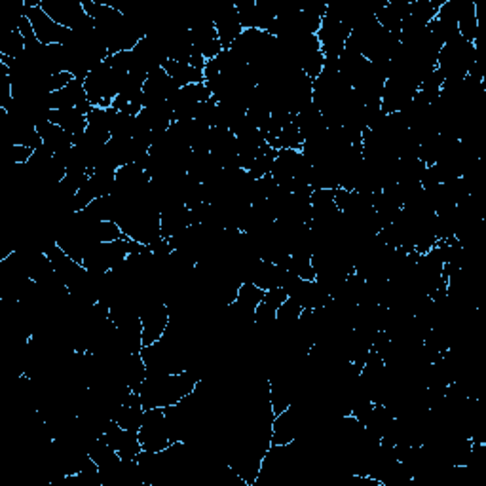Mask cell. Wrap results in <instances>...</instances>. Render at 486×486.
Here are the masks:
<instances>
[{
	"mask_svg": "<svg viewBox=\"0 0 486 486\" xmlns=\"http://www.w3.org/2000/svg\"><path fill=\"white\" fill-rule=\"evenodd\" d=\"M179 88L172 78L167 76L164 67H158L152 73H149L147 81H144L143 86V109L156 107L160 103H167L175 96V91Z\"/></svg>",
	"mask_w": 486,
	"mask_h": 486,
	"instance_id": "30bf717a",
	"label": "cell"
},
{
	"mask_svg": "<svg viewBox=\"0 0 486 486\" xmlns=\"http://www.w3.org/2000/svg\"><path fill=\"white\" fill-rule=\"evenodd\" d=\"M458 16V33L469 44H477L479 38V8L473 0H454Z\"/></svg>",
	"mask_w": 486,
	"mask_h": 486,
	"instance_id": "4fadbf2b",
	"label": "cell"
},
{
	"mask_svg": "<svg viewBox=\"0 0 486 486\" xmlns=\"http://www.w3.org/2000/svg\"><path fill=\"white\" fill-rule=\"evenodd\" d=\"M297 126L300 129V137H302V143L305 141H312V139H318L321 137L327 129V124H325V118L321 114V111L315 107L313 103H310L306 109H302L298 114H297Z\"/></svg>",
	"mask_w": 486,
	"mask_h": 486,
	"instance_id": "2e32d148",
	"label": "cell"
},
{
	"mask_svg": "<svg viewBox=\"0 0 486 486\" xmlns=\"http://www.w3.org/2000/svg\"><path fill=\"white\" fill-rule=\"evenodd\" d=\"M36 131H38V135H41L44 147L54 156L61 154V152H67L74 147V137L71 134H67L65 129H61L59 126H56L54 122H50V120L38 122Z\"/></svg>",
	"mask_w": 486,
	"mask_h": 486,
	"instance_id": "5bb4252c",
	"label": "cell"
},
{
	"mask_svg": "<svg viewBox=\"0 0 486 486\" xmlns=\"http://www.w3.org/2000/svg\"><path fill=\"white\" fill-rule=\"evenodd\" d=\"M192 225L190 209L185 204H174L166 207L160 213V232L162 238H174L175 234L182 232Z\"/></svg>",
	"mask_w": 486,
	"mask_h": 486,
	"instance_id": "9a60e30c",
	"label": "cell"
},
{
	"mask_svg": "<svg viewBox=\"0 0 486 486\" xmlns=\"http://www.w3.org/2000/svg\"><path fill=\"white\" fill-rule=\"evenodd\" d=\"M213 23H215L222 50H230L232 44L238 41V36L243 33L238 10H235L234 4H227L219 8L217 12H213Z\"/></svg>",
	"mask_w": 486,
	"mask_h": 486,
	"instance_id": "7c38bea8",
	"label": "cell"
},
{
	"mask_svg": "<svg viewBox=\"0 0 486 486\" xmlns=\"http://www.w3.org/2000/svg\"><path fill=\"white\" fill-rule=\"evenodd\" d=\"M234 6H235V10H238L243 31L245 29H258L257 0H238V3H234Z\"/></svg>",
	"mask_w": 486,
	"mask_h": 486,
	"instance_id": "44dd1931",
	"label": "cell"
},
{
	"mask_svg": "<svg viewBox=\"0 0 486 486\" xmlns=\"http://www.w3.org/2000/svg\"><path fill=\"white\" fill-rule=\"evenodd\" d=\"M164 71L167 73V76L172 78L177 88H185V86H192V84H202L205 82L204 78V71L202 69H194L187 63H177L167 59L164 61Z\"/></svg>",
	"mask_w": 486,
	"mask_h": 486,
	"instance_id": "ac0fdd59",
	"label": "cell"
},
{
	"mask_svg": "<svg viewBox=\"0 0 486 486\" xmlns=\"http://www.w3.org/2000/svg\"><path fill=\"white\" fill-rule=\"evenodd\" d=\"M200 378L192 371L174 374H149L139 390L144 411L167 409V406L181 403L198 386Z\"/></svg>",
	"mask_w": 486,
	"mask_h": 486,
	"instance_id": "6da1fadb",
	"label": "cell"
},
{
	"mask_svg": "<svg viewBox=\"0 0 486 486\" xmlns=\"http://www.w3.org/2000/svg\"><path fill=\"white\" fill-rule=\"evenodd\" d=\"M212 97H213L212 91L207 89L205 82H202V84L179 88L175 91V96L167 103L172 104L174 114H175V122H185V120H194L196 111H198L200 104Z\"/></svg>",
	"mask_w": 486,
	"mask_h": 486,
	"instance_id": "52a82bcc",
	"label": "cell"
},
{
	"mask_svg": "<svg viewBox=\"0 0 486 486\" xmlns=\"http://www.w3.org/2000/svg\"><path fill=\"white\" fill-rule=\"evenodd\" d=\"M25 50H27V42H25L23 35L18 29H14L6 33V38L3 41V44H0V56L16 59L25 54Z\"/></svg>",
	"mask_w": 486,
	"mask_h": 486,
	"instance_id": "ffe728a7",
	"label": "cell"
},
{
	"mask_svg": "<svg viewBox=\"0 0 486 486\" xmlns=\"http://www.w3.org/2000/svg\"><path fill=\"white\" fill-rule=\"evenodd\" d=\"M479 61L482 59L477 44H469L458 35L441 48L437 58V71L446 84L462 82Z\"/></svg>",
	"mask_w": 486,
	"mask_h": 486,
	"instance_id": "7a4b0ae2",
	"label": "cell"
},
{
	"mask_svg": "<svg viewBox=\"0 0 486 486\" xmlns=\"http://www.w3.org/2000/svg\"><path fill=\"white\" fill-rule=\"evenodd\" d=\"M137 433L144 452H162L174 444L172 437H169V428L164 409L144 411L143 422Z\"/></svg>",
	"mask_w": 486,
	"mask_h": 486,
	"instance_id": "5b68a950",
	"label": "cell"
},
{
	"mask_svg": "<svg viewBox=\"0 0 486 486\" xmlns=\"http://www.w3.org/2000/svg\"><path fill=\"white\" fill-rule=\"evenodd\" d=\"M48 120L59 126L61 129L67 131L74 139L82 137L88 129V116L82 114L76 109H67V111H50L48 112Z\"/></svg>",
	"mask_w": 486,
	"mask_h": 486,
	"instance_id": "e0dca14e",
	"label": "cell"
},
{
	"mask_svg": "<svg viewBox=\"0 0 486 486\" xmlns=\"http://www.w3.org/2000/svg\"><path fill=\"white\" fill-rule=\"evenodd\" d=\"M41 3H42V0H41ZM23 6H25V16L29 18V21L33 25L38 42L44 44V46H54V44H67L71 41L73 31L61 27L59 23H56L54 19H51L46 14V12L41 8V4L27 6L23 3Z\"/></svg>",
	"mask_w": 486,
	"mask_h": 486,
	"instance_id": "8992f818",
	"label": "cell"
},
{
	"mask_svg": "<svg viewBox=\"0 0 486 486\" xmlns=\"http://www.w3.org/2000/svg\"><path fill=\"white\" fill-rule=\"evenodd\" d=\"M48 109L50 111H67V109H76L81 111L82 114H89L91 112V103L88 101L86 89H84V82L74 81L65 86L59 91H54V94L48 96Z\"/></svg>",
	"mask_w": 486,
	"mask_h": 486,
	"instance_id": "8fae6325",
	"label": "cell"
},
{
	"mask_svg": "<svg viewBox=\"0 0 486 486\" xmlns=\"http://www.w3.org/2000/svg\"><path fill=\"white\" fill-rule=\"evenodd\" d=\"M103 436L116 451V454L122 458V462H135V459L143 452L139 433L120 428L114 422V420H111L107 428H104Z\"/></svg>",
	"mask_w": 486,
	"mask_h": 486,
	"instance_id": "9c48e42d",
	"label": "cell"
},
{
	"mask_svg": "<svg viewBox=\"0 0 486 486\" xmlns=\"http://www.w3.org/2000/svg\"><path fill=\"white\" fill-rule=\"evenodd\" d=\"M300 150L302 149V137H300V129L297 126V118L289 124H285L280 131L278 141H275V150Z\"/></svg>",
	"mask_w": 486,
	"mask_h": 486,
	"instance_id": "d6986e66",
	"label": "cell"
},
{
	"mask_svg": "<svg viewBox=\"0 0 486 486\" xmlns=\"http://www.w3.org/2000/svg\"><path fill=\"white\" fill-rule=\"evenodd\" d=\"M41 8L61 27L69 31L86 33L96 29L94 19L86 14L82 0H42Z\"/></svg>",
	"mask_w": 486,
	"mask_h": 486,
	"instance_id": "277c9868",
	"label": "cell"
},
{
	"mask_svg": "<svg viewBox=\"0 0 486 486\" xmlns=\"http://www.w3.org/2000/svg\"><path fill=\"white\" fill-rule=\"evenodd\" d=\"M127 74H129L127 71L112 69L107 63V59L99 63L96 69H91L84 81V89L91 107H97V109L112 107V101L122 91L127 81Z\"/></svg>",
	"mask_w": 486,
	"mask_h": 486,
	"instance_id": "3957f363",
	"label": "cell"
},
{
	"mask_svg": "<svg viewBox=\"0 0 486 486\" xmlns=\"http://www.w3.org/2000/svg\"><path fill=\"white\" fill-rule=\"evenodd\" d=\"M189 27L194 48L200 51L205 61L215 59L222 51V44L219 41L213 16H200L198 19L192 21Z\"/></svg>",
	"mask_w": 486,
	"mask_h": 486,
	"instance_id": "ba28073f",
	"label": "cell"
}]
</instances>
